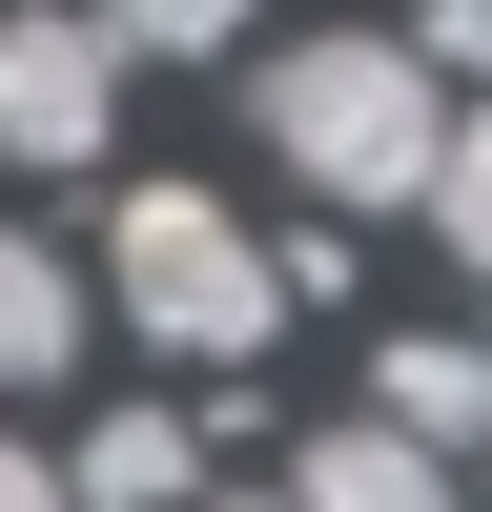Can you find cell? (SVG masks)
Here are the masks:
<instances>
[{
  "label": "cell",
  "instance_id": "obj_11",
  "mask_svg": "<svg viewBox=\"0 0 492 512\" xmlns=\"http://www.w3.org/2000/svg\"><path fill=\"white\" fill-rule=\"evenodd\" d=\"M0 512H62V451H21V431H0Z\"/></svg>",
  "mask_w": 492,
  "mask_h": 512
},
{
  "label": "cell",
  "instance_id": "obj_4",
  "mask_svg": "<svg viewBox=\"0 0 492 512\" xmlns=\"http://www.w3.org/2000/svg\"><path fill=\"white\" fill-rule=\"evenodd\" d=\"M369 431H410L451 472V451H492V328H410L390 369H369Z\"/></svg>",
  "mask_w": 492,
  "mask_h": 512
},
{
  "label": "cell",
  "instance_id": "obj_10",
  "mask_svg": "<svg viewBox=\"0 0 492 512\" xmlns=\"http://www.w3.org/2000/svg\"><path fill=\"white\" fill-rule=\"evenodd\" d=\"M410 62H431V82H492V0H410Z\"/></svg>",
  "mask_w": 492,
  "mask_h": 512
},
{
  "label": "cell",
  "instance_id": "obj_5",
  "mask_svg": "<svg viewBox=\"0 0 492 512\" xmlns=\"http://www.w3.org/2000/svg\"><path fill=\"white\" fill-rule=\"evenodd\" d=\"M267 492H287V512H472L410 431H287V472H267Z\"/></svg>",
  "mask_w": 492,
  "mask_h": 512
},
{
  "label": "cell",
  "instance_id": "obj_1",
  "mask_svg": "<svg viewBox=\"0 0 492 512\" xmlns=\"http://www.w3.org/2000/svg\"><path fill=\"white\" fill-rule=\"evenodd\" d=\"M246 123H267V164L349 226V205H410L431 185V144H451V82L410 62V41H369V21H328V41H287V62H246Z\"/></svg>",
  "mask_w": 492,
  "mask_h": 512
},
{
  "label": "cell",
  "instance_id": "obj_7",
  "mask_svg": "<svg viewBox=\"0 0 492 512\" xmlns=\"http://www.w3.org/2000/svg\"><path fill=\"white\" fill-rule=\"evenodd\" d=\"M62 369H82V267L0 226V410H21V390H62Z\"/></svg>",
  "mask_w": 492,
  "mask_h": 512
},
{
  "label": "cell",
  "instance_id": "obj_12",
  "mask_svg": "<svg viewBox=\"0 0 492 512\" xmlns=\"http://www.w3.org/2000/svg\"><path fill=\"white\" fill-rule=\"evenodd\" d=\"M185 512H287V492H185Z\"/></svg>",
  "mask_w": 492,
  "mask_h": 512
},
{
  "label": "cell",
  "instance_id": "obj_2",
  "mask_svg": "<svg viewBox=\"0 0 492 512\" xmlns=\"http://www.w3.org/2000/svg\"><path fill=\"white\" fill-rule=\"evenodd\" d=\"M82 308H123L164 369H267L287 287H267V246H246V205H205V185H123L103 287H82Z\"/></svg>",
  "mask_w": 492,
  "mask_h": 512
},
{
  "label": "cell",
  "instance_id": "obj_9",
  "mask_svg": "<svg viewBox=\"0 0 492 512\" xmlns=\"http://www.w3.org/2000/svg\"><path fill=\"white\" fill-rule=\"evenodd\" d=\"M82 21H103L123 62H226V41H246V0H82Z\"/></svg>",
  "mask_w": 492,
  "mask_h": 512
},
{
  "label": "cell",
  "instance_id": "obj_8",
  "mask_svg": "<svg viewBox=\"0 0 492 512\" xmlns=\"http://www.w3.org/2000/svg\"><path fill=\"white\" fill-rule=\"evenodd\" d=\"M410 205H431V246L492 287V103H451V144H431V185H410Z\"/></svg>",
  "mask_w": 492,
  "mask_h": 512
},
{
  "label": "cell",
  "instance_id": "obj_3",
  "mask_svg": "<svg viewBox=\"0 0 492 512\" xmlns=\"http://www.w3.org/2000/svg\"><path fill=\"white\" fill-rule=\"evenodd\" d=\"M123 123V41L82 0H0V164H103Z\"/></svg>",
  "mask_w": 492,
  "mask_h": 512
},
{
  "label": "cell",
  "instance_id": "obj_6",
  "mask_svg": "<svg viewBox=\"0 0 492 512\" xmlns=\"http://www.w3.org/2000/svg\"><path fill=\"white\" fill-rule=\"evenodd\" d=\"M185 492H205V431H164V410H103L62 451V512H185Z\"/></svg>",
  "mask_w": 492,
  "mask_h": 512
}]
</instances>
